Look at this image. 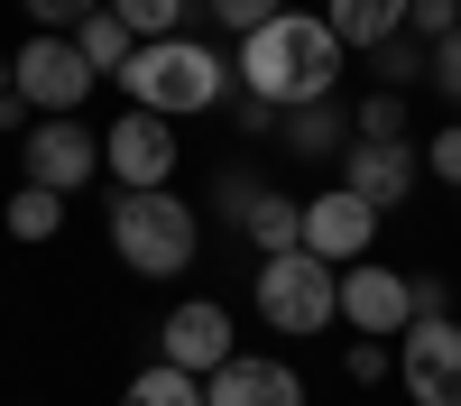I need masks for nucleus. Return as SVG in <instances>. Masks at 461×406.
Segmentation results:
<instances>
[{"label": "nucleus", "mask_w": 461, "mask_h": 406, "mask_svg": "<svg viewBox=\"0 0 461 406\" xmlns=\"http://www.w3.org/2000/svg\"><path fill=\"white\" fill-rule=\"evenodd\" d=\"M341 56H351V47L332 37V19H314V10H277L267 28L240 37V93L277 102V111H295V102H332Z\"/></svg>", "instance_id": "nucleus-1"}, {"label": "nucleus", "mask_w": 461, "mask_h": 406, "mask_svg": "<svg viewBox=\"0 0 461 406\" xmlns=\"http://www.w3.org/2000/svg\"><path fill=\"white\" fill-rule=\"evenodd\" d=\"M121 93L130 111H158V121H194V111H221L230 102V65L203 47V37H158L121 65Z\"/></svg>", "instance_id": "nucleus-2"}, {"label": "nucleus", "mask_w": 461, "mask_h": 406, "mask_svg": "<svg viewBox=\"0 0 461 406\" xmlns=\"http://www.w3.org/2000/svg\"><path fill=\"white\" fill-rule=\"evenodd\" d=\"M111 249H121V268H139V277H185L203 258V221H194V203L185 194H111Z\"/></svg>", "instance_id": "nucleus-3"}, {"label": "nucleus", "mask_w": 461, "mask_h": 406, "mask_svg": "<svg viewBox=\"0 0 461 406\" xmlns=\"http://www.w3.org/2000/svg\"><path fill=\"white\" fill-rule=\"evenodd\" d=\"M249 305H258V323H267V332L304 342V332L341 323V268H323L314 249H277V258H258V286H249Z\"/></svg>", "instance_id": "nucleus-4"}, {"label": "nucleus", "mask_w": 461, "mask_h": 406, "mask_svg": "<svg viewBox=\"0 0 461 406\" xmlns=\"http://www.w3.org/2000/svg\"><path fill=\"white\" fill-rule=\"evenodd\" d=\"M10 93L37 102L47 121H74V102H93V65H84L74 37L37 28V37H19V56H10Z\"/></svg>", "instance_id": "nucleus-5"}, {"label": "nucleus", "mask_w": 461, "mask_h": 406, "mask_svg": "<svg viewBox=\"0 0 461 406\" xmlns=\"http://www.w3.org/2000/svg\"><path fill=\"white\" fill-rule=\"evenodd\" d=\"M397 379L415 406H461V323L452 314H415L397 332Z\"/></svg>", "instance_id": "nucleus-6"}, {"label": "nucleus", "mask_w": 461, "mask_h": 406, "mask_svg": "<svg viewBox=\"0 0 461 406\" xmlns=\"http://www.w3.org/2000/svg\"><path fill=\"white\" fill-rule=\"evenodd\" d=\"M158 360L185 369V379H212L221 360H240V323H230L212 295H185V305L158 323Z\"/></svg>", "instance_id": "nucleus-7"}, {"label": "nucleus", "mask_w": 461, "mask_h": 406, "mask_svg": "<svg viewBox=\"0 0 461 406\" xmlns=\"http://www.w3.org/2000/svg\"><path fill=\"white\" fill-rule=\"evenodd\" d=\"M102 167L130 185V194H158V185L176 176V121H158V111H121V121L102 130Z\"/></svg>", "instance_id": "nucleus-8"}, {"label": "nucleus", "mask_w": 461, "mask_h": 406, "mask_svg": "<svg viewBox=\"0 0 461 406\" xmlns=\"http://www.w3.org/2000/svg\"><path fill=\"white\" fill-rule=\"evenodd\" d=\"M415 176H425V148H406V139H351L341 148V185H351L369 212H397L415 194Z\"/></svg>", "instance_id": "nucleus-9"}, {"label": "nucleus", "mask_w": 461, "mask_h": 406, "mask_svg": "<svg viewBox=\"0 0 461 406\" xmlns=\"http://www.w3.org/2000/svg\"><path fill=\"white\" fill-rule=\"evenodd\" d=\"M369 240H378V212L351 194V185H332V194L304 203V240H295V249H314L323 268H360Z\"/></svg>", "instance_id": "nucleus-10"}, {"label": "nucleus", "mask_w": 461, "mask_h": 406, "mask_svg": "<svg viewBox=\"0 0 461 406\" xmlns=\"http://www.w3.org/2000/svg\"><path fill=\"white\" fill-rule=\"evenodd\" d=\"M341 323H360V342H388V332H406V323H415V277L378 268V258L341 268Z\"/></svg>", "instance_id": "nucleus-11"}, {"label": "nucleus", "mask_w": 461, "mask_h": 406, "mask_svg": "<svg viewBox=\"0 0 461 406\" xmlns=\"http://www.w3.org/2000/svg\"><path fill=\"white\" fill-rule=\"evenodd\" d=\"M19 167H28V185H47V194H74V185H93L102 139H93L84 121H37L28 148H19Z\"/></svg>", "instance_id": "nucleus-12"}, {"label": "nucleus", "mask_w": 461, "mask_h": 406, "mask_svg": "<svg viewBox=\"0 0 461 406\" xmlns=\"http://www.w3.org/2000/svg\"><path fill=\"white\" fill-rule=\"evenodd\" d=\"M203 406H304V379L286 360H267V351H240V360H221L203 379Z\"/></svg>", "instance_id": "nucleus-13"}, {"label": "nucleus", "mask_w": 461, "mask_h": 406, "mask_svg": "<svg viewBox=\"0 0 461 406\" xmlns=\"http://www.w3.org/2000/svg\"><path fill=\"white\" fill-rule=\"evenodd\" d=\"M212 194H221V212L240 221V231H249V240H258L267 258L304 240V203H286V194H267V185H240V167H230V176L212 185Z\"/></svg>", "instance_id": "nucleus-14"}, {"label": "nucleus", "mask_w": 461, "mask_h": 406, "mask_svg": "<svg viewBox=\"0 0 461 406\" xmlns=\"http://www.w3.org/2000/svg\"><path fill=\"white\" fill-rule=\"evenodd\" d=\"M406 10L415 0H323V19H332V37L341 47H388V37H406Z\"/></svg>", "instance_id": "nucleus-15"}, {"label": "nucleus", "mask_w": 461, "mask_h": 406, "mask_svg": "<svg viewBox=\"0 0 461 406\" xmlns=\"http://www.w3.org/2000/svg\"><path fill=\"white\" fill-rule=\"evenodd\" d=\"M277 130H286V148H304V158H341V148H351V121H341L332 102H295V111H277Z\"/></svg>", "instance_id": "nucleus-16"}, {"label": "nucleus", "mask_w": 461, "mask_h": 406, "mask_svg": "<svg viewBox=\"0 0 461 406\" xmlns=\"http://www.w3.org/2000/svg\"><path fill=\"white\" fill-rule=\"evenodd\" d=\"M0 221H10V240H56V231H65V194H47V185H19Z\"/></svg>", "instance_id": "nucleus-17"}, {"label": "nucleus", "mask_w": 461, "mask_h": 406, "mask_svg": "<svg viewBox=\"0 0 461 406\" xmlns=\"http://www.w3.org/2000/svg\"><path fill=\"white\" fill-rule=\"evenodd\" d=\"M74 47H84V65H93V74H121V65L139 56V37H130L121 19H111V10H93L84 28H74Z\"/></svg>", "instance_id": "nucleus-18"}, {"label": "nucleus", "mask_w": 461, "mask_h": 406, "mask_svg": "<svg viewBox=\"0 0 461 406\" xmlns=\"http://www.w3.org/2000/svg\"><path fill=\"white\" fill-rule=\"evenodd\" d=\"M121 406H203V379H185V369H167V360H148L139 379L121 388Z\"/></svg>", "instance_id": "nucleus-19"}, {"label": "nucleus", "mask_w": 461, "mask_h": 406, "mask_svg": "<svg viewBox=\"0 0 461 406\" xmlns=\"http://www.w3.org/2000/svg\"><path fill=\"white\" fill-rule=\"evenodd\" d=\"M111 19H121L139 47H158V37H176V19H185V0H111Z\"/></svg>", "instance_id": "nucleus-20"}, {"label": "nucleus", "mask_w": 461, "mask_h": 406, "mask_svg": "<svg viewBox=\"0 0 461 406\" xmlns=\"http://www.w3.org/2000/svg\"><path fill=\"white\" fill-rule=\"evenodd\" d=\"M351 139H406V102H397L388 84H378V93L351 111Z\"/></svg>", "instance_id": "nucleus-21"}, {"label": "nucleus", "mask_w": 461, "mask_h": 406, "mask_svg": "<svg viewBox=\"0 0 461 406\" xmlns=\"http://www.w3.org/2000/svg\"><path fill=\"white\" fill-rule=\"evenodd\" d=\"M19 10H28L37 28H56V37H74V28H84L93 10H111V0H19Z\"/></svg>", "instance_id": "nucleus-22"}, {"label": "nucleus", "mask_w": 461, "mask_h": 406, "mask_svg": "<svg viewBox=\"0 0 461 406\" xmlns=\"http://www.w3.org/2000/svg\"><path fill=\"white\" fill-rule=\"evenodd\" d=\"M452 28H461V0H415L406 10V37H425V47H443Z\"/></svg>", "instance_id": "nucleus-23"}, {"label": "nucleus", "mask_w": 461, "mask_h": 406, "mask_svg": "<svg viewBox=\"0 0 461 406\" xmlns=\"http://www.w3.org/2000/svg\"><path fill=\"white\" fill-rule=\"evenodd\" d=\"M425 176H443L452 194H461V121H443V130L425 139Z\"/></svg>", "instance_id": "nucleus-24"}, {"label": "nucleus", "mask_w": 461, "mask_h": 406, "mask_svg": "<svg viewBox=\"0 0 461 406\" xmlns=\"http://www.w3.org/2000/svg\"><path fill=\"white\" fill-rule=\"evenodd\" d=\"M425 74H434V93H443V102L461 111V28H452V37H443V47L425 56Z\"/></svg>", "instance_id": "nucleus-25"}, {"label": "nucleus", "mask_w": 461, "mask_h": 406, "mask_svg": "<svg viewBox=\"0 0 461 406\" xmlns=\"http://www.w3.org/2000/svg\"><path fill=\"white\" fill-rule=\"evenodd\" d=\"M277 10H286V0H212V28H240L249 37V28H267Z\"/></svg>", "instance_id": "nucleus-26"}, {"label": "nucleus", "mask_w": 461, "mask_h": 406, "mask_svg": "<svg viewBox=\"0 0 461 406\" xmlns=\"http://www.w3.org/2000/svg\"><path fill=\"white\" fill-rule=\"evenodd\" d=\"M221 111H240V130H277V102H258V93H240V102H221Z\"/></svg>", "instance_id": "nucleus-27"}, {"label": "nucleus", "mask_w": 461, "mask_h": 406, "mask_svg": "<svg viewBox=\"0 0 461 406\" xmlns=\"http://www.w3.org/2000/svg\"><path fill=\"white\" fill-rule=\"evenodd\" d=\"M0 93H10V56H0Z\"/></svg>", "instance_id": "nucleus-28"}]
</instances>
